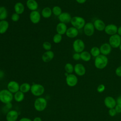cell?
I'll return each instance as SVG.
<instances>
[{"mask_svg": "<svg viewBox=\"0 0 121 121\" xmlns=\"http://www.w3.org/2000/svg\"><path fill=\"white\" fill-rule=\"evenodd\" d=\"M116 103L118 104H120L121 105V95H120L117 99L116 100Z\"/></svg>", "mask_w": 121, "mask_h": 121, "instance_id": "7bdbcfd3", "label": "cell"}, {"mask_svg": "<svg viewBox=\"0 0 121 121\" xmlns=\"http://www.w3.org/2000/svg\"><path fill=\"white\" fill-rule=\"evenodd\" d=\"M108 113H109V114L111 116H114L116 113H117V112L115 110V109L113 108H111V109H110V110H109L108 111Z\"/></svg>", "mask_w": 121, "mask_h": 121, "instance_id": "74e56055", "label": "cell"}, {"mask_svg": "<svg viewBox=\"0 0 121 121\" xmlns=\"http://www.w3.org/2000/svg\"><path fill=\"white\" fill-rule=\"evenodd\" d=\"M117 26L113 24H110L106 25L104 28L105 33L109 35H112L117 33Z\"/></svg>", "mask_w": 121, "mask_h": 121, "instance_id": "8fae6325", "label": "cell"}, {"mask_svg": "<svg viewBox=\"0 0 121 121\" xmlns=\"http://www.w3.org/2000/svg\"><path fill=\"white\" fill-rule=\"evenodd\" d=\"M95 27L93 23H86L83 27V31L85 35L87 36L93 35L95 33Z\"/></svg>", "mask_w": 121, "mask_h": 121, "instance_id": "ba28073f", "label": "cell"}, {"mask_svg": "<svg viewBox=\"0 0 121 121\" xmlns=\"http://www.w3.org/2000/svg\"><path fill=\"white\" fill-rule=\"evenodd\" d=\"M70 23L72 26L79 30L83 28L86 23L85 19L83 17L80 16H74L72 17Z\"/></svg>", "mask_w": 121, "mask_h": 121, "instance_id": "7a4b0ae2", "label": "cell"}, {"mask_svg": "<svg viewBox=\"0 0 121 121\" xmlns=\"http://www.w3.org/2000/svg\"><path fill=\"white\" fill-rule=\"evenodd\" d=\"M74 71L77 75L82 76L85 74L86 70L82 64L77 63L74 66Z\"/></svg>", "mask_w": 121, "mask_h": 121, "instance_id": "5bb4252c", "label": "cell"}, {"mask_svg": "<svg viewBox=\"0 0 121 121\" xmlns=\"http://www.w3.org/2000/svg\"><path fill=\"white\" fill-rule=\"evenodd\" d=\"M72 47L75 52L81 53L84 51L85 44L82 39H77L74 41L72 44Z\"/></svg>", "mask_w": 121, "mask_h": 121, "instance_id": "8992f818", "label": "cell"}, {"mask_svg": "<svg viewBox=\"0 0 121 121\" xmlns=\"http://www.w3.org/2000/svg\"><path fill=\"white\" fill-rule=\"evenodd\" d=\"M100 50L101 54L107 56L109 54L112 49V47L109 43H103L100 47Z\"/></svg>", "mask_w": 121, "mask_h": 121, "instance_id": "9a60e30c", "label": "cell"}, {"mask_svg": "<svg viewBox=\"0 0 121 121\" xmlns=\"http://www.w3.org/2000/svg\"><path fill=\"white\" fill-rule=\"evenodd\" d=\"M104 90H105V86L103 84H100L98 86L97 88V91L99 93L103 92Z\"/></svg>", "mask_w": 121, "mask_h": 121, "instance_id": "8d00e7d4", "label": "cell"}, {"mask_svg": "<svg viewBox=\"0 0 121 121\" xmlns=\"http://www.w3.org/2000/svg\"><path fill=\"white\" fill-rule=\"evenodd\" d=\"M43 47L46 51H50L52 48V44L49 42H44L43 43Z\"/></svg>", "mask_w": 121, "mask_h": 121, "instance_id": "836d02e7", "label": "cell"}, {"mask_svg": "<svg viewBox=\"0 0 121 121\" xmlns=\"http://www.w3.org/2000/svg\"><path fill=\"white\" fill-rule=\"evenodd\" d=\"M52 9V14H53L55 16L58 17L62 12L61 8L58 6H55Z\"/></svg>", "mask_w": 121, "mask_h": 121, "instance_id": "4dcf8cb0", "label": "cell"}, {"mask_svg": "<svg viewBox=\"0 0 121 121\" xmlns=\"http://www.w3.org/2000/svg\"><path fill=\"white\" fill-rule=\"evenodd\" d=\"M62 40V35L59 34H56L52 38V41L55 43H59Z\"/></svg>", "mask_w": 121, "mask_h": 121, "instance_id": "d6a6232c", "label": "cell"}, {"mask_svg": "<svg viewBox=\"0 0 121 121\" xmlns=\"http://www.w3.org/2000/svg\"><path fill=\"white\" fill-rule=\"evenodd\" d=\"M72 58L75 60H80V53L75 52L72 55Z\"/></svg>", "mask_w": 121, "mask_h": 121, "instance_id": "d590c367", "label": "cell"}, {"mask_svg": "<svg viewBox=\"0 0 121 121\" xmlns=\"http://www.w3.org/2000/svg\"><path fill=\"white\" fill-rule=\"evenodd\" d=\"M67 29L68 27L66 24L61 22H59V23H58L56 27V30L57 33L61 35L66 34Z\"/></svg>", "mask_w": 121, "mask_h": 121, "instance_id": "44dd1931", "label": "cell"}, {"mask_svg": "<svg viewBox=\"0 0 121 121\" xmlns=\"http://www.w3.org/2000/svg\"><path fill=\"white\" fill-rule=\"evenodd\" d=\"M26 6L31 11L37 10L38 8V4L35 0H27L26 2Z\"/></svg>", "mask_w": 121, "mask_h": 121, "instance_id": "7402d4cb", "label": "cell"}, {"mask_svg": "<svg viewBox=\"0 0 121 121\" xmlns=\"http://www.w3.org/2000/svg\"><path fill=\"white\" fill-rule=\"evenodd\" d=\"M19 121H32L30 119H29L28 118L24 117V118H22L21 119H20V120Z\"/></svg>", "mask_w": 121, "mask_h": 121, "instance_id": "b9f144b4", "label": "cell"}, {"mask_svg": "<svg viewBox=\"0 0 121 121\" xmlns=\"http://www.w3.org/2000/svg\"><path fill=\"white\" fill-rule=\"evenodd\" d=\"M5 108H6L8 110H10L12 108V104L10 102V103H9L5 104Z\"/></svg>", "mask_w": 121, "mask_h": 121, "instance_id": "60d3db41", "label": "cell"}, {"mask_svg": "<svg viewBox=\"0 0 121 121\" xmlns=\"http://www.w3.org/2000/svg\"><path fill=\"white\" fill-rule=\"evenodd\" d=\"M31 86L28 83H23L20 86L19 90L24 93H26L30 90Z\"/></svg>", "mask_w": 121, "mask_h": 121, "instance_id": "f1b7e54d", "label": "cell"}, {"mask_svg": "<svg viewBox=\"0 0 121 121\" xmlns=\"http://www.w3.org/2000/svg\"><path fill=\"white\" fill-rule=\"evenodd\" d=\"M113 48H119L121 43V36L117 34L111 35L109 39V43Z\"/></svg>", "mask_w": 121, "mask_h": 121, "instance_id": "52a82bcc", "label": "cell"}, {"mask_svg": "<svg viewBox=\"0 0 121 121\" xmlns=\"http://www.w3.org/2000/svg\"><path fill=\"white\" fill-rule=\"evenodd\" d=\"M8 90L11 93H16L17 91H19L20 86L19 84L16 81H11L9 82L7 85Z\"/></svg>", "mask_w": 121, "mask_h": 121, "instance_id": "4fadbf2b", "label": "cell"}, {"mask_svg": "<svg viewBox=\"0 0 121 121\" xmlns=\"http://www.w3.org/2000/svg\"><path fill=\"white\" fill-rule=\"evenodd\" d=\"M25 97L24 93L20 91V90L15 93L14 95V98L17 102H20L22 101Z\"/></svg>", "mask_w": 121, "mask_h": 121, "instance_id": "83f0119b", "label": "cell"}, {"mask_svg": "<svg viewBox=\"0 0 121 121\" xmlns=\"http://www.w3.org/2000/svg\"><path fill=\"white\" fill-rule=\"evenodd\" d=\"M77 77L73 74H69L66 78V82L68 86L70 87L75 86L78 83Z\"/></svg>", "mask_w": 121, "mask_h": 121, "instance_id": "30bf717a", "label": "cell"}, {"mask_svg": "<svg viewBox=\"0 0 121 121\" xmlns=\"http://www.w3.org/2000/svg\"><path fill=\"white\" fill-rule=\"evenodd\" d=\"M105 105L108 108H113L116 105V101L111 96L106 97L104 100Z\"/></svg>", "mask_w": 121, "mask_h": 121, "instance_id": "ffe728a7", "label": "cell"}, {"mask_svg": "<svg viewBox=\"0 0 121 121\" xmlns=\"http://www.w3.org/2000/svg\"><path fill=\"white\" fill-rule=\"evenodd\" d=\"M13 98L12 93L8 89H3L0 91V101L6 104L11 102Z\"/></svg>", "mask_w": 121, "mask_h": 121, "instance_id": "3957f363", "label": "cell"}, {"mask_svg": "<svg viewBox=\"0 0 121 121\" xmlns=\"http://www.w3.org/2000/svg\"><path fill=\"white\" fill-rule=\"evenodd\" d=\"M8 16V12L7 9L4 6L0 7V19L1 20H6Z\"/></svg>", "mask_w": 121, "mask_h": 121, "instance_id": "4316f807", "label": "cell"}, {"mask_svg": "<svg viewBox=\"0 0 121 121\" xmlns=\"http://www.w3.org/2000/svg\"><path fill=\"white\" fill-rule=\"evenodd\" d=\"M95 29L98 31H104L106 25L104 21L101 19H95L93 23Z\"/></svg>", "mask_w": 121, "mask_h": 121, "instance_id": "ac0fdd59", "label": "cell"}, {"mask_svg": "<svg viewBox=\"0 0 121 121\" xmlns=\"http://www.w3.org/2000/svg\"><path fill=\"white\" fill-rule=\"evenodd\" d=\"M60 22L68 24L70 23L72 17L70 14L67 12H62L61 14L58 17Z\"/></svg>", "mask_w": 121, "mask_h": 121, "instance_id": "7c38bea8", "label": "cell"}, {"mask_svg": "<svg viewBox=\"0 0 121 121\" xmlns=\"http://www.w3.org/2000/svg\"><path fill=\"white\" fill-rule=\"evenodd\" d=\"M54 57V53L51 50L44 52L42 56V60L44 62H48L51 61Z\"/></svg>", "mask_w": 121, "mask_h": 121, "instance_id": "e0dca14e", "label": "cell"}, {"mask_svg": "<svg viewBox=\"0 0 121 121\" xmlns=\"http://www.w3.org/2000/svg\"><path fill=\"white\" fill-rule=\"evenodd\" d=\"M30 91L34 95L39 96L44 93V87L41 84H33L31 86Z\"/></svg>", "mask_w": 121, "mask_h": 121, "instance_id": "5b68a950", "label": "cell"}, {"mask_svg": "<svg viewBox=\"0 0 121 121\" xmlns=\"http://www.w3.org/2000/svg\"><path fill=\"white\" fill-rule=\"evenodd\" d=\"M0 21H1V20H0Z\"/></svg>", "mask_w": 121, "mask_h": 121, "instance_id": "681fc988", "label": "cell"}, {"mask_svg": "<svg viewBox=\"0 0 121 121\" xmlns=\"http://www.w3.org/2000/svg\"><path fill=\"white\" fill-rule=\"evenodd\" d=\"M41 16L45 18H50L52 14V9L49 7H45L41 11Z\"/></svg>", "mask_w": 121, "mask_h": 121, "instance_id": "d4e9b609", "label": "cell"}, {"mask_svg": "<svg viewBox=\"0 0 121 121\" xmlns=\"http://www.w3.org/2000/svg\"><path fill=\"white\" fill-rule=\"evenodd\" d=\"M41 14L37 10L32 11L29 14V19L31 22L34 24H38L41 20Z\"/></svg>", "mask_w": 121, "mask_h": 121, "instance_id": "9c48e42d", "label": "cell"}, {"mask_svg": "<svg viewBox=\"0 0 121 121\" xmlns=\"http://www.w3.org/2000/svg\"><path fill=\"white\" fill-rule=\"evenodd\" d=\"M116 75L120 77H121V66H119L115 69Z\"/></svg>", "mask_w": 121, "mask_h": 121, "instance_id": "f35d334b", "label": "cell"}, {"mask_svg": "<svg viewBox=\"0 0 121 121\" xmlns=\"http://www.w3.org/2000/svg\"><path fill=\"white\" fill-rule=\"evenodd\" d=\"M9 23L6 20H1L0 22V34L5 33L9 27Z\"/></svg>", "mask_w": 121, "mask_h": 121, "instance_id": "cb8c5ba5", "label": "cell"}, {"mask_svg": "<svg viewBox=\"0 0 121 121\" xmlns=\"http://www.w3.org/2000/svg\"><path fill=\"white\" fill-rule=\"evenodd\" d=\"M4 75H5V73L4 71L2 70H0V79H2L4 77Z\"/></svg>", "mask_w": 121, "mask_h": 121, "instance_id": "ee69618b", "label": "cell"}, {"mask_svg": "<svg viewBox=\"0 0 121 121\" xmlns=\"http://www.w3.org/2000/svg\"><path fill=\"white\" fill-rule=\"evenodd\" d=\"M108 63V59L106 56L100 54L95 58L94 61L95 66L98 69H102L105 68Z\"/></svg>", "mask_w": 121, "mask_h": 121, "instance_id": "6da1fadb", "label": "cell"}, {"mask_svg": "<svg viewBox=\"0 0 121 121\" xmlns=\"http://www.w3.org/2000/svg\"><path fill=\"white\" fill-rule=\"evenodd\" d=\"M115 109L117 112V113H121V105L120 104H116L115 107Z\"/></svg>", "mask_w": 121, "mask_h": 121, "instance_id": "ab89813d", "label": "cell"}, {"mask_svg": "<svg viewBox=\"0 0 121 121\" xmlns=\"http://www.w3.org/2000/svg\"><path fill=\"white\" fill-rule=\"evenodd\" d=\"M90 53L91 56L95 58L101 54L100 48L97 46H93L90 49Z\"/></svg>", "mask_w": 121, "mask_h": 121, "instance_id": "f546056e", "label": "cell"}, {"mask_svg": "<svg viewBox=\"0 0 121 121\" xmlns=\"http://www.w3.org/2000/svg\"><path fill=\"white\" fill-rule=\"evenodd\" d=\"M91 55L90 52L84 51L80 53V59L86 62L89 61L91 59Z\"/></svg>", "mask_w": 121, "mask_h": 121, "instance_id": "484cf974", "label": "cell"}, {"mask_svg": "<svg viewBox=\"0 0 121 121\" xmlns=\"http://www.w3.org/2000/svg\"><path fill=\"white\" fill-rule=\"evenodd\" d=\"M20 18V16L19 15L17 14L16 13H14L12 14L11 16V19L12 21L13 22H17Z\"/></svg>", "mask_w": 121, "mask_h": 121, "instance_id": "e575fe53", "label": "cell"}, {"mask_svg": "<svg viewBox=\"0 0 121 121\" xmlns=\"http://www.w3.org/2000/svg\"><path fill=\"white\" fill-rule=\"evenodd\" d=\"M33 121H42V119L40 117H36L34 119Z\"/></svg>", "mask_w": 121, "mask_h": 121, "instance_id": "7dc6e473", "label": "cell"}, {"mask_svg": "<svg viewBox=\"0 0 121 121\" xmlns=\"http://www.w3.org/2000/svg\"><path fill=\"white\" fill-rule=\"evenodd\" d=\"M119 50H120V51H121V44L120 45V46H119Z\"/></svg>", "mask_w": 121, "mask_h": 121, "instance_id": "c3c4849f", "label": "cell"}, {"mask_svg": "<svg viewBox=\"0 0 121 121\" xmlns=\"http://www.w3.org/2000/svg\"><path fill=\"white\" fill-rule=\"evenodd\" d=\"M18 117V113L15 110H9L6 114L7 121H16Z\"/></svg>", "mask_w": 121, "mask_h": 121, "instance_id": "d6986e66", "label": "cell"}, {"mask_svg": "<svg viewBox=\"0 0 121 121\" xmlns=\"http://www.w3.org/2000/svg\"><path fill=\"white\" fill-rule=\"evenodd\" d=\"M64 69L66 73L68 74H72L74 71V66L70 63H67L64 66Z\"/></svg>", "mask_w": 121, "mask_h": 121, "instance_id": "1f68e13d", "label": "cell"}, {"mask_svg": "<svg viewBox=\"0 0 121 121\" xmlns=\"http://www.w3.org/2000/svg\"><path fill=\"white\" fill-rule=\"evenodd\" d=\"M117 34L121 36V26L118 27L117 33Z\"/></svg>", "mask_w": 121, "mask_h": 121, "instance_id": "bcb514c9", "label": "cell"}, {"mask_svg": "<svg viewBox=\"0 0 121 121\" xmlns=\"http://www.w3.org/2000/svg\"><path fill=\"white\" fill-rule=\"evenodd\" d=\"M47 102L43 97H38L34 102V107L38 112L43 111L47 107Z\"/></svg>", "mask_w": 121, "mask_h": 121, "instance_id": "277c9868", "label": "cell"}, {"mask_svg": "<svg viewBox=\"0 0 121 121\" xmlns=\"http://www.w3.org/2000/svg\"><path fill=\"white\" fill-rule=\"evenodd\" d=\"M78 30L72 26L68 28L65 35L69 38H74L78 35Z\"/></svg>", "mask_w": 121, "mask_h": 121, "instance_id": "2e32d148", "label": "cell"}, {"mask_svg": "<svg viewBox=\"0 0 121 121\" xmlns=\"http://www.w3.org/2000/svg\"><path fill=\"white\" fill-rule=\"evenodd\" d=\"M87 0H76V1L79 4H84L85 3Z\"/></svg>", "mask_w": 121, "mask_h": 121, "instance_id": "f6af8a7d", "label": "cell"}, {"mask_svg": "<svg viewBox=\"0 0 121 121\" xmlns=\"http://www.w3.org/2000/svg\"><path fill=\"white\" fill-rule=\"evenodd\" d=\"M14 9L15 12L20 15L25 11V6L21 2H17L14 5Z\"/></svg>", "mask_w": 121, "mask_h": 121, "instance_id": "603a6c76", "label": "cell"}]
</instances>
